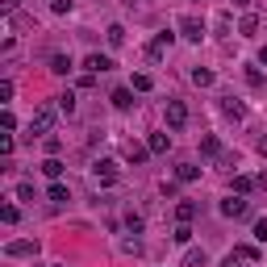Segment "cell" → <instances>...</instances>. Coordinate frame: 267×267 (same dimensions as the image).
Wrapping results in <instances>:
<instances>
[{
  "instance_id": "cell-1",
  "label": "cell",
  "mask_w": 267,
  "mask_h": 267,
  "mask_svg": "<svg viewBox=\"0 0 267 267\" xmlns=\"http://www.w3.org/2000/svg\"><path fill=\"white\" fill-rule=\"evenodd\" d=\"M54 117H59V105H38L33 109V121H29V134H50V125H54Z\"/></svg>"
},
{
  "instance_id": "cell-2",
  "label": "cell",
  "mask_w": 267,
  "mask_h": 267,
  "mask_svg": "<svg viewBox=\"0 0 267 267\" xmlns=\"http://www.w3.org/2000/svg\"><path fill=\"white\" fill-rule=\"evenodd\" d=\"M200 150H205L209 159H221V163H234V155H225V146H221V138H217V134H205V138H200Z\"/></svg>"
},
{
  "instance_id": "cell-3",
  "label": "cell",
  "mask_w": 267,
  "mask_h": 267,
  "mask_svg": "<svg viewBox=\"0 0 267 267\" xmlns=\"http://www.w3.org/2000/svg\"><path fill=\"white\" fill-rule=\"evenodd\" d=\"M167 125H171V129L188 125V105H184V100H167Z\"/></svg>"
},
{
  "instance_id": "cell-4",
  "label": "cell",
  "mask_w": 267,
  "mask_h": 267,
  "mask_svg": "<svg viewBox=\"0 0 267 267\" xmlns=\"http://www.w3.org/2000/svg\"><path fill=\"white\" fill-rule=\"evenodd\" d=\"M180 33H184L188 42H200V38H205V21H200V17H184L180 21Z\"/></svg>"
},
{
  "instance_id": "cell-5",
  "label": "cell",
  "mask_w": 267,
  "mask_h": 267,
  "mask_svg": "<svg viewBox=\"0 0 267 267\" xmlns=\"http://www.w3.org/2000/svg\"><path fill=\"white\" fill-rule=\"evenodd\" d=\"M221 213H225V217H246L251 205H246L242 196H225V200H221Z\"/></svg>"
},
{
  "instance_id": "cell-6",
  "label": "cell",
  "mask_w": 267,
  "mask_h": 267,
  "mask_svg": "<svg viewBox=\"0 0 267 267\" xmlns=\"http://www.w3.org/2000/svg\"><path fill=\"white\" fill-rule=\"evenodd\" d=\"M109 67H113L109 54H88V59H84V71H88V75H100V71H109Z\"/></svg>"
},
{
  "instance_id": "cell-7",
  "label": "cell",
  "mask_w": 267,
  "mask_h": 267,
  "mask_svg": "<svg viewBox=\"0 0 267 267\" xmlns=\"http://www.w3.org/2000/svg\"><path fill=\"white\" fill-rule=\"evenodd\" d=\"M13 259H21V255H38V242H29V238H17V242H9L5 246Z\"/></svg>"
},
{
  "instance_id": "cell-8",
  "label": "cell",
  "mask_w": 267,
  "mask_h": 267,
  "mask_svg": "<svg viewBox=\"0 0 267 267\" xmlns=\"http://www.w3.org/2000/svg\"><path fill=\"white\" fill-rule=\"evenodd\" d=\"M171 38H176V33H159V38H155V42L146 46V54H150V59H163V50L171 46Z\"/></svg>"
},
{
  "instance_id": "cell-9",
  "label": "cell",
  "mask_w": 267,
  "mask_h": 267,
  "mask_svg": "<svg viewBox=\"0 0 267 267\" xmlns=\"http://www.w3.org/2000/svg\"><path fill=\"white\" fill-rule=\"evenodd\" d=\"M96 180H100V184H113V180H117V167L100 159V163H96Z\"/></svg>"
},
{
  "instance_id": "cell-10",
  "label": "cell",
  "mask_w": 267,
  "mask_h": 267,
  "mask_svg": "<svg viewBox=\"0 0 267 267\" xmlns=\"http://www.w3.org/2000/svg\"><path fill=\"white\" fill-rule=\"evenodd\" d=\"M50 71H54V75H71L75 67H71V59H67V54H54V59H50Z\"/></svg>"
},
{
  "instance_id": "cell-11",
  "label": "cell",
  "mask_w": 267,
  "mask_h": 267,
  "mask_svg": "<svg viewBox=\"0 0 267 267\" xmlns=\"http://www.w3.org/2000/svg\"><path fill=\"white\" fill-rule=\"evenodd\" d=\"M221 113H225V117H242L246 109H242V100H234V96H221Z\"/></svg>"
},
{
  "instance_id": "cell-12",
  "label": "cell",
  "mask_w": 267,
  "mask_h": 267,
  "mask_svg": "<svg viewBox=\"0 0 267 267\" xmlns=\"http://www.w3.org/2000/svg\"><path fill=\"white\" fill-rule=\"evenodd\" d=\"M113 105H117V109H134V92H129V88H117V92H113Z\"/></svg>"
},
{
  "instance_id": "cell-13",
  "label": "cell",
  "mask_w": 267,
  "mask_h": 267,
  "mask_svg": "<svg viewBox=\"0 0 267 267\" xmlns=\"http://www.w3.org/2000/svg\"><path fill=\"white\" fill-rule=\"evenodd\" d=\"M146 150H150V146H138V142H125V159H129V163H142V159H146Z\"/></svg>"
},
{
  "instance_id": "cell-14",
  "label": "cell",
  "mask_w": 267,
  "mask_h": 267,
  "mask_svg": "<svg viewBox=\"0 0 267 267\" xmlns=\"http://www.w3.org/2000/svg\"><path fill=\"white\" fill-rule=\"evenodd\" d=\"M176 217H180V221H192V217H196V200H180V205H176Z\"/></svg>"
},
{
  "instance_id": "cell-15",
  "label": "cell",
  "mask_w": 267,
  "mask_h": 267,
  "mask_svg": "<svg viewBox=\"0 0 267 267\" xmlns=\"http://www.w3.org/2000/svg\"><path fill=\"white\" fill-rule=\"evenodd\" d=\"M184 267H209V255L205 251H188L184 255Z\"/></svg>"
},
{
  "instance_id": "cell-16",
  "label": "cell",
  "mask_w": 267,
  "mask_h": 267,
  "mask_svg": "<svg viewBox=\"0 0 267 267\" xmlns=\"http://www.w3.org/2000/svg\"><path fill=\"white\" fill-rule=\"evenodd\" d=\"M42 176H50V180H59V176H63V163H59L54 155H50V159L42 163Z\"/></svg>"
},
{
  "instance_id": "cell-17",
  "label": "cell",
  "mask_w": 267,
  "mask_h": 267,
  "mask_svg": "<svg viewBox=\"0 0 267 267\" xmlns=\"http://www.w3.org/2000/svg\"><path fill=\"white\" fill-rule=\"evenodd\" d=\"M54 105H59V113H67V117H71V113H75V96H71V92H63V96L54 100Z\"/></svg>"
},
{
  "instance_id": "cell-18",
  "label": "cell",
  "mask_w": 267,
  "mask_h": 267,
  "mask_svg": "<svg viewBox=\"0 0 267 267\" xmlns=\"http://www.w3.org/2000/svg\"><path fill=\"white\" fill-rule=\"evenodd\" d=\"M167 146H171V138H167V134H150V150H155V155H163Z\"/></svg>"
},
{
  "instance_id": "cell-19",
  "label": "cell",
  "mask_w": 267,
  "mask_h": 267,
  "mask_svg": "<svg viewBox=\"0 0 267 267\" xmlns=\"http://www.w3.org/2000/svg\"><path fill=\"white\" fill-rule=\"evenodd\" d=\"M192 84H200V88H209V84H213V71H205V67H196V71H192Z\"/></svg>"
},
{
  "instance_id": "cell-20",
  "label": "cell",
  "mask_w": 267,
  "mask_h": 267,
  "mask_svg": "<svg viewBox=\"0 0 267 267\" xmlns=\"http://www.w3.org/2000/svg\"><path fill=\"white\" fill-rule=\"evenodd\" d=\"M105 38H109V46H121V42H125V29H121V25H109Z\"/></svg>"
},
{
  "instance_id": "cell-21",
  "label": "cell",
  "mask_w": 267,
  "mask_h": 267,
  "mask_svg": "<svg viewBox=\"0 0 267 267\" xmlns=\"http://www.w3.org/2000/svg\"><path fill=\"white\" fill-rule=\"evenodd\" d=\"M176 176H180L184 184H192V180L200 176V167H192V163H184V167H180V171H176Z\"/></svg>"
},
{
  "instance_id": "cell-22",
  "label": "cell",
  "mask_w": 267,
  "mask_h": 267,
  "mask_svg": "<svg viewBox=\"0 0 267 267\" xmlns=\"http://www.w3.org/2000/svg\"><path fill=\"white\" fill-rule=\"evenodd\" d=\"M150 84H155V80H150L146 71H138V75H134V92H150Z\"/></svg>"
},
{
  "instance_id": "cell-23",
  "label": "cell",
  "mask_w": 267,
  "mask_h": 267,
  "mask_svg": "<svg viewBox=\"0 0 267 267\" xmlns=\"http://www.w3.org/2000/svg\"><path fill=\"white\" fill-rule=\"evenodd\" d=\"M251 188H255V180H251V176H234V192H238V196H242V192H251Z\"/></svg>"
},
{
  "instance_id": "cell-24",
  "label": "cell",
  "mask_w": 267,
  "mask_h": 267,
  "mask_svg": "<svg viewBox=\"0 0 267 267\" xmlns=\"http://www.w3.org/2000/svg\"><path fill=\"white\" fill-rule=\"evenodd\" d=\"M171 238H176V242H188V238H192V230H188V221H180V225H176V234H171Z\"/></svg>"
},
{
  "instance_id": "cell-25",
  "label": "cell",
  "mask_w": 267,
  "mask_h": 267,
  "mask_svg": "<svg viewBox=\"0 0 267 267\" xmlns=\"http://www.w3.org/2000/svg\"><path fill=\"white\" fill-rule=\"evenodd\" d=\"M246 80H251V88H267V80L255 71V67H246Z\"/></svg>"
},
{
  "instance_id": "cell-26",
  "label": "cell",
  "mask_w": 267,
  "mask_h": 267,
  "mask_svg": "<svg viewBox=\"0 0 267 267\" xmlns=\"http://www.w3.org/2000/svg\"><path fill=\"white\" fill-rule=\"evenodd\" d=\"M50 200H54V205H59V200H67V188H63V184H59V180H54V184H50Z\"/></svg>"
},
{
  "instance_id": "cell-27",
  "label": "cell",
  "mask_w": 267,
  "mask_h": 267,
  "mask_svg": "<svg viewBox=\"0 0 267 267\" xmlns=\"http://www.w3.org/2000/svg\"><path fill=\"white\" fill-rule=\"evenodd\" d=\"M255 29H259V17H242V33H246V38H251Z\"/></svg>"
},
{
  "instance_id": "cell-28",
  "label": "cell",
  "mask_w": 267,
  "mask_h": 267,
  "mask_svg": "<svg viewBox=\"0 0 267 267\" xmlns=\"http://www.w3.org/2000/svg\"><path fill=\"white\" fill-rule=\"evenodd\" d=\"M221 267H242V255H238V251H234V255H225V259H221Z\"/></svg>"
},
{
  "instance_id": "cell-29",
  "label": "cell",
  "mask_w": 267,
  "mask_h": 267,
  "mask_svg": "<svg viewBox=\"0 0 267 267\" xmlns=\"http://www.w3.org/2000/svg\"><path fill=\"white\" fill-rule=\"evenodd\" d=\"M0 217H5V221L13 225V221H17V205H5V209H0Z\"/></svg>"
},
{
  "instance_id": "cell-30",
  "label": "cell",
  "mask_w": 267,
  "mask_h": 267,
  "mask_svg": "<svg viewBox=\"0 0 267 267\" xmlns=\"http://www.w3.org/2000/svg\"><path fill=\"white\" fill-rule=\"evenodd\" d=\"M50 9H54V13H71V0H54Z\"/></svg>"
},
{
  "instance_id": "cell-31",
  "label": "cell",
  "mask_w": 267,
  "mask_h": 267,
  "mask_svg": "<svg viewBox=\"0 0 267 267\" xmlns=\"http://www.w3.org/2000/svg\"><path fill=\"white\" fill-rule=\"evenodd\" d=\"M17 5H21V0H0V9H5V13H13Z\"/></svg>"
},
{
  "instance_id": "cell-32",
  "label": "cell",
  "mask_w": 267,
  "mask_h": 267,
  "mask_svg": "<svg viewBox=\"0 0 267 267\" xmlns=\"http://www.w3.org/2000/svg\"><path fill=\"white\" fill-rule=\"evenodd\" d=\"M255 184H259V188H263V192H267V171H263V176H259V180H255Z\"/></svg>"
},
{
  "instance_id": "cell-33",
  "label": "cell",
  "mask_w": 267,
  "mask_h": 267,
  "mask_svg": "<svg viewBox=\"0 0 267 267\" xmlns=\"http://www.w3.org/2000/svg\"><path fill=\"white\" fill-rule=\"evenodd\" d=\"M259 155H263V159H267V138H259Z\"/></svg>"
},
{
  "instance_id": "cell-34",
  "label": "cell",
  "mask_w": 267,
  "mask_h": 267,
  "mask_svg": "<svg viewBox=\"0 0 267 267\" xmlns=\"http://www.w3.org/2000/svg\"><path fill=\"white\" fill-rule=\"evenodd\" d=\"M259 63H263V67H267V46H263V50H259Z\"/></svg>"
}]
</instances>
